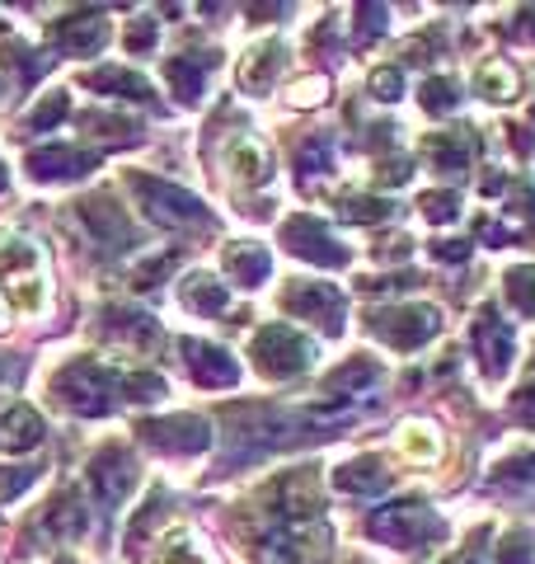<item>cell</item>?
I'll return each instance as SVG.
<instances>
[{
    "instance_id": "1",
    "label": "cell",
    "mask_w": 535,
    "mask_h": 564,
    "mask_svg": "<svg viewBox=\"0 0 535 564\" xmlns=\"http://www.w3.org/2000/svg\"><path fill=\"white\" fill-rule=\"evenodd\" d=\"M310 358H315V348L301 339L296 329H287V325H268L254 339V367L263 377H273V381L306 372Z\"/></svg>"
},
{
    "instance_id": "2",
    "label": "cell",
    "mask_w": 535,
    "mask_h": 564,
    "mask_svg": "<svg viewBox=\"0 0 535 564\" xmlns=\"http://www.w3.org/2000/svg\"><path fill=\"white\" fill-rule=\"evenodd\" d=\"M0 278L10 282L14 302H20L29 315H39L47 306V282H43V269H39V250L29 240H10L0 250Z\"/></svg>"
},
{
    "instance_id": "3",
    "label": "cell",
    "mask_w": 535,
    "mask_h": 564,
    "mask_svg": "<svg viewBox=\"0 0 535 564\" xmlns=\"http://www.w3.org/2000/svg\"><path fill=\"white\" fill-rule=\"evenodd\" d=\"M132 193H137L141 203H146L151 217L165 221V226H203V221H207L203 203L193 198V193L165 184V180H146V174L137 180V174H132Z\"/></svg>"
},
{
    "instance_id": "4",
    "label": "cell",
    "mask_w": 535,
    "mask_h": 564,
    "mask_svg": "<svg viewBox=\"0 0 535 564\" xmlns=\"http://www.w3.org/2000/svg\"><path fill=\"white\" fill-rule=\"evenodd\" d=\"M433 532H441V522L427 513L423 503H395V508L371 513V536L390 541L395 551H414V545H423Z\"/></svg>"
},
{
    "instance_id": "5",
    "label": "cell",
    "mask_w": 535,
    "mask_h": 564,
    "mask_svg": "<svg viewBox=\"0 0 535 564\" xmlns=\"http://www.w3.org/2000/svg\"><path fill=\"white\" fill-rule=\"evenodd\" d=\"M437 325H441V315L433 306H395V311L371 315V329H376L390 348H418L433 339Z\"/></svg>"
},
{
    "instance_id": "6",
    "label": "cell",
    "mask_w": 535,
    "mask_h": 564,
    "mask_svg": "<svg viewBox=\"0 0 535 564\" xmlns=\"http://www.w3.org/2000/svg\"><path fill=\"white\" fill-rule=\"evenodd\" d=\"M109 386L113 377L99 362H76L57 377V400H66L76 414H99L109 404Z\"/></svg>"
},
{
    "instance_id": "7",
    "label": "cell",
    "mask_w": 535,
    "mask_h": 564,
    "mask_svg": "<svg viewBox=\"0 0 535 564\" xmlns=\"http://www.w3.org/2000/svg\"><path fill=\"white\" fill-rule=\"evenodd\" d=\"M282 306L310 325H325L329 334H338V321H343V296L325 288V282H292V288L282 292Z\"/></svg>"
},
{
    "instance_id": "8",
    "label": "cell",
    "mask_w": 535,
    "mask_h": 564,
    "mask_svg": "<svg viewBox=\"0 0 535 564\" xmlns=\"http://www.w3.org/2000/svg\"><path fill=\"white\" fill-rule=\"evenodd\" d=\"M282 236H287V245H292L296 254H306V259H315V263H329V269L348 263V250H343V245H338L315 217H292Z\"/></svg>"
},
{
    "instance_id": "9",
    "label": "cell",
    "mask_w": 535,
    "mask_h": 564,
    "mask_svg": "<svg viewBox=\"0 0 535 564\" xmlns=\"http://www.w3.org/2000/svg\"><path fill=\"white\" fill-rule=\"evenodd\" d=\"M470 339H474V348H479V362H484V372H489V377H503L507 362H512V325L498 321L493 311H484V315L474 321Z\"/></svg>"
},
{
    "instance_id": "10",
    "label": "cell",
    "mask_w": 535,
    "mask_h": 564,
    "mask_svg": "<svg viewBox=\"0 0 535 564\" xmlns=\"http://www.w3.org/2000/svg\"><path fill=\"white\" fill-rule=\"evenodd\" d=\"M137 485V466H132V456L122 452V447H109L95 462V489H99V499L118 508L122 499H128V489Z\"/></svg>"
},
{
    "instance_id": "11",
    "label": "cell",
    "mask_w": 535,
    "mask_h": 564,
    "mask_svg": "<svg viewBox=\"0 0 535 564\" xmlns=\"http://www.w3.org/2000/svg\"><path fill=\"white\" fill-rule=\"evenodd\" d=\"M184 352H188L193 377H198L203 386H236V381H240V362L230 358L226 348H211V344L188 339V344H184Z\"/></svg>"
},
{
    "instance_id": "12",
    "label": "cell",
    "mask_w": 535,
    "mask_h": 564,
    "mask_svg": "<svg viewBox=\"0 0 535 564\" xmlns=\"http://www.w3.org/2000/svg\"><path fill=\"white\" fill-rule=\"evenodd\" d=\"M155 447H174V452H203L211 443V429L203 419H165V423H146L141 429Z\"/></svg>"
},
{
    "instance_id": "13",
    "label": "cell",
    "mask_w": 535,
    "mask_h": 564,
    "mask_svg": "<svg viewBox=\"0 0 535 564\" xmlns=\"http://www.w3.org/2000/svg\"><path fill=\"white\" fill-rule=\"evenodd\" d=\"M282 66H287V47L268 39V43H259V47H249V52H244L240 85H244V90H268V85H273V76H277Z\"/></svg>"
},
{
    "instance_id": "14",
    "label": "cell",
    "mask_w": 535,
    "mask_h": 564,
    "mask_svg": "<svg viewBox=\"0 0 535 564\" xmlns=\"http://www.w3.org/2000/svg\"><path fill=\"white\" fill-rule=\"evenodd\" d=\"M226 170L236 174V180H244V184L268 180V151H263V141H254V137H236V141L226 147Z\"/></svg>"
},
{
    "instance_id": "15",
    "label": "cell",
    "mask_w": 535,
    "mask_h": 564,
    "mask_svg": "<svg viewBox=\"0 0 535 564\" xmlns=\"http://www.w3.org/2000/svg\"><path fill=\"white\" fill-rule=\"evenodd\" d=\"M29 170L39 174V180H76V174L89 170V155L70 151V147H47V151H33Z\"/></svg>"
},
{
    "instance_id": "16",
    "label": "cell",
    "mask_w": 535,
    "mask_h": 564,
    "mask_svg": "<svg viewBox=\"0 0 535 564\" xmlns=\"http://www.w3.org/2000/svg\"><path fill=\"white\" fill-rule=\"evenodd\" d=\"M395 447H400L404 462H437V456H441V437H437L433 423L414 419V423H404V429H400Z\"/></svg>"
},
{
    "instance_id": "17",
    "label": "cell",
    "mask_w": 535,
    "mask_h": 564,
    "mask_svg": "<svg viewBox=\"0 0 535 564\" xmlns=\"http://www.w3.org/2000/svg\"><path fill=\"white\" fill-rule=\"evenodd\" d=\"M427 151H433L437 170L460 174V170H466V161H470V151H474V137L470 132H437L433 141H427Z\"/></svg>"
},
{
    "instance_id": "18",
    "label": "cell",
    "mask_w": 535,
    "mask_h": 564,
    "mask_svg": "<svg viewBox=\"0 0 535 564\" xmlns=\"http://www.w3.org/2000/svg\"><path fill=\"white\" fill-rule=\"evenodd\" d=\"M39 437H43V423H39V414L29 410V404H14V410L6 414V423H0V443L6 447H39Z\"/></svg>"
},
{
    "instance_id": "19",
    "label": "cell",
    "mask_w": 535,
    "mask_h": 564,
    "mask_svg": "<svg viewBox=\"0 0 535 564\" xmlns=\"http://www.w3.org/2000/svg\"><path fill=\"white\" fill-rule=\"evenodd\" d=\"M226 273L244 282V288H254V282L268 278V254L259 250V245H230L226 250Z\"/></svg>"
},
{
    "instance_id": "20",
    "label": "cell",
    "mask_w": 535,
    "mask_h": 564,
    "mask_svg": "<svg viewBox=\"0 0 535 564\" xmlns=\"http://www.w3.org/2000/svg\"><path fill=\"white\" fill-rule=\"evenodd\" d=\"M474 90L493 104H507V99H516V70L507 62H484L474 70Z\"/></svg>"
},
{
    "instance_id": "21",
    "label": "cell",
    "mask_w": 535,
    "mask_h": 564,
    "mask_svg": "<svg viewBox=\"0 0 535 564\" xmlns=\"http://www.w3.org/2000/svg\"><path fill=\"white\" fill-rule=\"evenodd\" d=\"M184 306L198 311V315H217V311H226V288L217 278H207V273H193L184 282Z\"/></svg>"
},
{
    "instance_id": "22",
    "label": "cell",
    "mask_w": 535,
    "mask_h": 564,
    "mask_svg": "<svg viewBox=\"0 0 535 564\" xmlns=\"http://www.w3.org/2000/svg\"><path fill=\"white\" fill-rule=\"evenodd\" d=\"M103 33H109V29H103L99 14H80V20L57 24V43L70 47V52H89V47L103 43Z\"/></svg>"
},
{
    "instance_id": "23",
    "label": "cell",
    "mask_w": 535,
    "mask_h": 564,
    "mask_svg": "<svg viewBox=\"0 0 535 564\" xmlns=\"http://www.w3.org/2000/svg\"><path fill=\"white\" fill-rule=\"evenodd\" d=\"M160 564H211V555L203 551V541L188 527H174L165 536V551H160Z\"/></svg>"
},
{
    "instance_id": "24",
    "label": "cell",
    "mask_w": 535,
    "mask_h": 564,
    "mask_svg": "<svg viewBox=\"0 0 535 564\" xmlns=\"http://www.w3.org/2000/svg\"><path fill=\"white\" fill-rule=\"evenodd\" d=\"M89 85L95 90H118L122 99H146L151 95V85L132 76V70H118V66H103V70H89Z\"/></svg>"
},
{
    "instance_id": "25",
    "label": "cell",
    "mask_w": 535,
    "mask_h": 564,
    "mask_svg": "<svg viewBox=\"0 0 535 564\" xmlns=\"http://www.w3.org/2000/svg\"><path fill=\"white\" fill-rule=\"evenodd\" d=\"M334 480H338V489H367L371 494V489H385L390 475L381 470V462H352V466L338 470Z\"/></svg>"
},
{
    "instance_id": "26",
    "label": "cell",
    "mask_w": 535,
    "mask_h": 564,
    "mask_svg": "<svg viewBox=\"0 0 535 564\" xmlns=\"http://www.w3.org/2000/svg\"><path fill=\"white\" fill-rule=\"evenodd\" d=\"M165 76H170L174 95L184 99V104H193V99H198V80H203V66H193L188 57H174V62L165 66Z\"/></svg>"
},
{
    "instance_id": "27",
    "label": "cell",
    "mask_w": 535,
    "mask_h": 564,
    "mask_svg": "<svg viewBox=\"0 0 535 564\" xmlns=\"http://www.w3.org/2000/svg\"><path fill=\"white\" fill-rule=\"evenodd\" d=\"M507 302H512L516 311L535 315V269H516V273H507Z\"/></svg>"
},
{
    "instance_id": "28",
    "label": "cell",
    "mask_w": 535,
    "mask_h": 564,
    "mask_svg": "<svg viewBox=\"0 0 535 564\" xmlns=\"http://www.w3.org/2000/svg\"><path fill=\"white\" fill-rule=\"evenodd\" d=\"M325 90H329V85H325V76H310V80L292 85V90H287V99L296 104V109H310V104H319V99H325Z\"/></svg>"
},
{
    "instance_id": "29",
    "label": "cell",
    "mask_w": 535,
    "mask_h": 564,
    "mask_svg": "<svg viewBox=\"0 0 535 564\" xmlns=\"http://www.w3.org/2000/svg\"><path fill=\"white\" fill-rule=\"evenodd\" d=\"M371 90H376V99H400L404 90V76H400V66H385L371 76Z\"/></svg>"
},
{
    "instance_id": "30",
    "label": "cell",
    "mask_w": 535,
    "mask_h": 564,
    "mask_svg": "<svg viewBox=\"0 0 535 564\" xmlns=\"http://www.w3.org/2000/svg\"><path fill=\"white\" fill-rule=\"evenodd\" d=\"M423 104L433 113H446L456 104V95H451V80H427V90H423Z\"/></svg>"
},
{
    "instance_id": "31",
    "label": "cell",
    "mask_w": 535,
    "mask_h": 564,
    "mask_svg": "<svg viewBox=\"0 0 535 564\" xmlns=\"http://www.w3.org/2000/svg\"><path fill=\"white\" fill-rule=\"evenodd\" d=\"M62 113H66V95L57 90V95H52V99L43 104V109H39V113H33V118H29V132H43V128H47V122H57Z\"/></svg>"
},
{
    "instance_id": "32",
    "label": "cell",
    "mask_w": 535,
    "mask_h": 564,
    "mask_svg": "<svg viewBox=\"0 0 535 564\" xmlns=\"http://www.w3.org/2000/svg\"><path fill=\"white\" fill-rule=\"evenodd\" d=\"M423 212H427L433 221H451V217H456V198H451V193H427Z\"/></svg>"
},
{
    "instance_id": "33",
    "label": "cell",
    "mask_w": 535,
    "mask_h": 564,
    "mask_svg": "<svg viewBox=\"0 0 535 564\" xmlns=\"http://www.w3.org/2000/svg\"><path fill=\"white\" fill-rule=\"evenodd\" d=\"M33 480V470H14V466H0V499H10V494H20L24 485Z\"/></svg>"
},
{
    "instance_id": "34",
    "label": "cell",
    "mask_w": 535,
    "mask_h": 564,
    "mask_svg": "<svg viewBox=\"0 0 535 564\" xmlns=\"http://www.w3.org/2000/svg\"><path fill=\"white\" fill-rule=\"evenodd\" d=\"M503 564H535V551L526 545V536H507V545H503Z\"/></svg>"
},
{
    "instance_id": "35",
    "label": "cell",
    "mask_w": 535,
    "mask_h": 564,
    "mask_svg": "<svg viewBox=\"0 0 535 564\" xmlns=\"http://www.w3.org/2000/svg\"><path fill=\"white\" fill-rule=\"evenodd\" d=\"M516 414H522V419H535V372H531V381L522 386V395H516Z\"/></svg>"
},
{
    "instance_id": "36",
    "label": "cell",
    "mask_w": 535,
    "mask_h": 564,
    "mask_svg": "<svg viewBox=\"0 0 535 564\" xmlns=\"http://www.w3.org/2000/svg\"><path fill=\"white\" fill-rule=\"evenodd\" d=\"M155 43V29L151 24H132V33H128V47L137 52V47H151Z\"/></svg>"
},
{
    "instance_id": "37",
    "label": "cell",
    "mask_w": 535,
    "mask_h": 564,
    "mask_svg": "<svg viewBox=\"0 0 535 564\" xmlns=\"http://www.w3.org/2000/svg\"><path fill=\"white\" fill-rule=\"evenodd\" d=\"M0 329H6V302H0Z\"/></svg>"
},
{
    "instance_id": "38",
    "label": "cell",
    "mask_w": 535,
    "mask_h": 564,
    "mask_svg": "<svg viewBox=\"0 0 535 564\" xmlns=\"http://www.w3.org/2000/svg\"><path fill=\"white\" fill-rule=\"evenodd\" d=\"M0 188H6V174H0Z\"/></svg>"
}]
</instances>
